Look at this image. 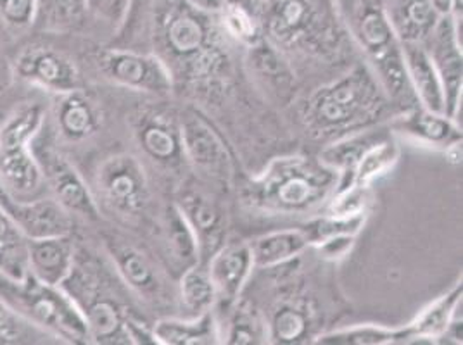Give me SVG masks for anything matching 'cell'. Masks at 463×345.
Instances as JSON below:
<instances>
[{
    "label": "cell",
    "instance_id": "1",
    "mask_svg": "<svg viewBox=\"0 0 463 345\" xmlns=\"http://www.w3.org/2000/svg\"><path fill=\"white\" fill-rule=\"evenodd\" d=\"M339 182L341 172L320 159L280 157L251 180L244 199L251 208L271 214H307L326 204Z\"/></svg>",
    "mask_w": 463,
    "mask_h": 345
},
{
    "label": "cell",
    "instance_id": "2",
    "mask_svg": "<svg viewBox=\"0 0 463 345\" xmlns=\"http://www.w3.org/2000/svg\"><path fill=\"white\" fill-rule=\"evenodd\" d=\"M386 92L367 66L320 89L305 109L309 130L318 136L351 134L375 121L384 111Z\"/></svg>",
    "mask_w": 463,
    "mask_h": 345
},
{
    "label": "cell",
    "instance_id": "3",
    "mask_svg": "<svg viewBox=\"0 0 463 345\" xmlns=\"http://www.w3.org/2000/svg\"><path fill=\"white\" fill-rule=\"evenodd\" d=\"M216 35L212 14L195 11L185 0L172 4L156 24V43L163 52L157 58L194 79L214 77L225 62Z\"/></svg>",
    "mask_w": 463,
    "mask_h": 345
},
{
    "label": "cell",
    "instance_id": "4",
    "mask_svg": "<svg viewBox=\"0 0 463 345\" xmlns=\"http://www.w3.org/2000/svg\"><path fill=\"white\" fill-rule=\"evenodd\" d=\"M0 299L28 323L42 326L59 339L75 344L90 342L80 307L61 287L42 284L30 273L20 282L0 273Z\"/></svg>",
    "mask_w": 463,
    "mask_h": 345
},
{
    "label": "cell",
    "instance_id": "5",
    "mask_svg": "<svg viewBox=\"0 0 463 345\" xmlns=\"http://www.w3.org/2000/svg\"><path fill=\"white\" fill-rule=\"evenodd\" d=\"M43 125L39 104L11 116L0 130V189L16 200L45 197V178L32 151V140Z\"/></svg>",
    "mask_w": 463,
    "mask_h": 345
},
{
    "label": "cell",
    "instance_id": "6",
    "mask_svg": "<svg viewBox=\"0 0 463 345\" xmlns=\"http://www.w3.org/2000/svg\"><path fill=\"white\" fill-rule=\"evenodd\" d=\"M62 290L80 307L97 344H130L128 322L115 295L102 285V276L94 265L78 263L75 257L70 276L62 282Z\"/></svg>",
    "mask_w": 463,
    "mask_h": 345
},
{
    "label": "cell",
    "instance_id": "7",
    "mask_svg": "<svg viewBox=\"0 0 463 345\" xmlns=\"http://www.w3.org/2000/svg\"><path fill=\"white\" fill-rule=\"evenodd\" d=\"M356 37L373 66V75L379 79L386 96L392 98L406 97L411 87L406 77L402 54V42L396 37L386 9L381 4H368L356 21Z\"/></svg>",
    "mask_w": 463,
    "mask_h": 345
},
{
    "label": "cell",
    "instance_id": "8",
    "mask_svg": "<svg viewBox=\"0 0 463 345\" xmlns=\"http://www.w3.org/2000/svg\"><path fill=\"white\" fill-rule=\"evenodd\" d=\"M104 202L121 216H137L149 202V182L144 166L134 155L119 154L108 159L97 172Z\"/></svg>",
    "mask_w": 463,
    "mask_h": 345
},
{
    "label": "cell",
    "instance_id": "9",
    "mask_svg": "<svg viewBox=\"0 0 463 345\" xmlns=\"http://www.w3.org/2000/svg\"><path fill=\"white\" fill-rule=\"evenodd\" d=\"M182 151L187 163L204 178L231 185L233 164L232 155L212 125L197 113L180 117Z\"/></svg>",
    "mask_w": 463,
    "mask_h": 345
},
{
    "label": "cell",
    "instance_id": "10",
    "mask_svg": "<svg viewBox=\"0 0 463 345\" xmlns=\"http://www.w3.org/2000/svg\"><path fill=\"white\" fill-rule=\"evenodd\" d=\"M424 45L443 83L446 116L458 121L462 109V32L449 14H443Z\"/></svg>",
    "mask_w": 463,
    "mask_h": 345
},
{
    "label": "cell",
    "instance_id": "11",
    "mask_svg": "<svg viewBox=\"0 0 463 345\" xmlns=\"http://www.w3.org/2000/svg\"><path fill=\"white\" fill-rule=\"evenodd\" d=\"M32 151L39 161L47 189L54 193L59 204L70 214L75 212L83 218L97 219L99 208L96 199L68 159H64L56 149L42 145L37 136L32 140Z\"/></svg>",
    "mask_w": 463,
    "mask_h": 345
},
{
    "label": "cell",
    "instance_id": "12",
    "mask_svg": "<svg viewBox=\"0 0 463 345\" xmlns=\"http://www.w3.org/2000/svg\"><path fill=\"white\" fill-rule=\"evenodd\" d=\"M99 66L106 77L127 89L156 96H168L174 89V77L157 56L108 51L99 59Z\"/></svg>",
    "mask_w": 463,
    "mask_h": 345
},
{
    "label": "cell",
    "instance_id": "13",
    "mask_svg": "<svg viewBox=\"0 0 463 345\" xmlns=\"http://www.w3.org/2000/svg\"><path fill=\"white\" fill-rule=\"evenodd\" d=\"M0 208L26 237V240L70 235L73 221L56 199L39 197L33 200H16L0 189Z\"/></svg>",
    "mask_w": 463,
    "mask_h": 345
},
{
    "label": "cell",
    "instance_id": "14",
    "mask_svg": "<svg viewBox=\"0 0 463 345\" xmlns=\"http://www.w3.org/2000/svg\"><path fill=\"white\" fill-rule=\"evenodd\" d=\"M16 71L23 79L59 96L80 87L77 66L64 54L45 47L24 51L16 61Z\"/></svg>",
    "mask_w": 463,
    "mask_h": 345
},
{
    "label": "cell",
    "instance_id": "15",
    "mask_svg": "<svg viewBox=\"0 0 463 345\" xmlns=\"http://www.w3.org/2000/svg\"><path fill=\"white\" fill-rule=\"evenodd\" d=\"M252 268L251 247L246 242H231L214 250L208 263V273L216 292V303L223 306L235 304Z\"/></svg>",
    "mask_w": 463,
    "mask_h": 345
},
{
    "label": "cell",
    "instance_id": "16",
    "mask_svg": "<svg viewBox=\"0 0 463 345\" xmlns=\"http://www.w3.org/2000/svg\"><path fill=\"white\" fill-rule=\"evenodd\" d=\"M396 134L405 135L419 145L436 151H451L462 145V126L446 115L413 109L392 123Z\"/></svg>",
    "mask_w": 463,
    "mask_h": 345
},
{
    "label": "cell",
    "instance_id": "17",
    "mask_svg": "<svg viewBox=\"0 0 463 345\" xmlns=\"http://www.w3.org/2000/svg\"><path fill=\"white\" fill-rule=\"evenodd\" d=\"M136 138L140 149L153 161L166 166L178 164L184 157L180 121L161 113H144L137 119Z\"/></svg>",
    "mask_w": 463,
    "mask_h": 345
},
{
    "label": "cell",
    "instance_id": "18",
    "mask_svg": "<svg viewBox=\"0 0 463 345\" xmlns=\"http://www.w3.org/2000/svg\"><path fill=\"white\" fill-rule=\"evenodd\" d=\"M402 54L405 62L406 77L411 92L430 113L446 115L443 83L430 61L424 43L402 42Z\"/></svg>",
    "mask_w": 463,
    "mask_h": 345
},
{
    "label": "cell",
    "instance_id": "19",
    "mask_svg": "<svg viewBox=\"0 0 463 345\" xmlns=\"http://www.w3.org/2000/svg\"><path fill=\"white\" fill-rule=\"evenodd\" d=\"M75 263L70 235L28 240V269L42 284L61 287Z\"/></svg>",
    "mask_w": 463,
    "mask_h": 345
},
{
    "label": "cell",
    "instance_id": "20",
    "mask_svg": "<svg viewBox=\"0 0 463 345\" xmlns=\"http://www.w3.org/2000/svg\"><path fill=\"white\" fill-rule=\"evenodd\" d=\"M458 316H462V282L405 326L406 344H443L449 326Z\"/></svg>",
    "mask_w": 463,
    "mask_h": 345
},
{
    "label": "cell",
    "instance_id": "21",
    "mask_svg": "<svg viewBox=\"0 0 463 345\" xmlns=\"http://www.w3.org/2000/svg\"><path fill=\"white\" fill-rule=\"evenodd\" d=\"M176 208L184 214L195 233L201 256L213 254L222 246V238L225 233L223 211L206 193L187 191L180 195Z\"/></svg>",
    "mask_w": 463,
    "mask_h": 345
},
{
    "label": "cell",
    "instance_id": "22",
    "mask_svg": "<svg viewBox=\"0 0 463 345\" xmlns=\"http://www.w3.org/2000/svg\"><path fill=\"white\" fill-rule=\"evenodd\" d=\"M386 14L398 40L413 43H424L443 16L430 0H391Z\"/></svg>",
    "mask_w": 463,
    "mask_h": 345
},
{
    "label": "cell",
    "instance_id": "23",
    "mask_svg": "<svg viewBox=\"0 0 463 345\" xmlns=\"http://www.w3.org/2000/svg\"><path fill=\"white\" fill-rule=\"evenodd\" d=\"M320 7L317 0H275L270 14V32L284 45L307 39L318 23Z\"/></svg>",
    "mask_w": 463,
    "mask_h": 345
},
{
    "label": "cell",
    "instance_id": "24",
    "mask_svg": "<svg viewBox=\"0 0 463 345\" xmlns=\"http://www.w3.org/2000/svg\"><path fill=\"white\" fill-rule=\"evenodd\" d=\"M156 344L216 345L223 344L222 330L213 311L187 320L165 318L153 328Z\"/></svg>",
    "mask_w": 463,
    "mask_h": 345
},
{
    "label": "cell",
    "instance_id": "25",
    "mask_svg": "<svg viewBox=\"0 0 463 345\" xmlns=\"http://www.w3.org/2000/svg\"><path fill=\"white\" fill-rule=\"evenodd\" d=\"M59 134L70 142H80L96 134L100 113L96 104L80 90L61 94L56 109Z\"/></svg>",
    "mask_w": 463,
    "mask_h": 345
},
{
    "label": "cell",
    "instance_id": "26",
    "mask_svg": "<svg viewBox=\"0 0 463 345\" xmlns=\"http://www.w3.org/2000/svg\"><path fill=\"white\" fill-rule=\"evenodd\" d=\"M252 263L256 268H275L298 257L308 249V237L303 228L271 231L254 238L251 244Z\"/></svg>",
    "mask_w": 463,
    "mask_h": 345
},
{
    "label": "cell",
    "instance_id": "27",
    "mask_svg": "<svg viewBox=\"0 0 463 345\" xmlns=\"http://www.w3.org/2000/svg\"><path fill=\"white\" fill-rule=\"evenodd\" d=\"M387 135H391V132H386L383 128L351 132L327 145L320 154V161L328 168L341 172V176H345L347 172H351V170L356 166V163L360 161V157L367 153L373 144H377Z\"/></svg>",
    "mask_w": 463,
    "mask_h": 345
},
{
    "label": "cell",
    "instance_id": "28",
    "mask_svg": "<svg viewBox=\"0 0 463 345\" xmlns=\"http://www.w3.org/2000/svg\"><path fill=\"white\" fill-rule=\"evenodd\" d=\"M400 159V145L396 144L392 134L387 135L377 144H373L367 153L360 157L356 166L351 170V178L346 182L341 180L339 187L353 185V187H365L368 189L379 176L386 174ZM337 187V189H339Z\"/></svg>",
    "mask_w": 463,
    "mask_h": 345
},
{
    "label": "cell",
    "instance_id": "29",
    "mask_svg": "<svg viewBox=\"0 0 463 345\" xmlns=\"http://www.w3.org/2000/svg\"><path fill=\"white\" fill-rule=\"evenodd\" d=\"M109 250L118 273L128 287L134 288L140 295H151L157 292V271L140 250L127 244H111Z\"/></svg>",
    "mask_w": 463,
    "mask_h": 345
},
{
    "label": "cell",
    "instance_id": "30",
    "mask_svg": "<svg viewBox=\"0 0 463 345\" xmlns=\"http://www.w3.org/2000/svg\"><path fill=\"white\" fill-rule=\"evenodd\" d=\"M165 242L170 256L175 263L180 266L182 273L199 263L201 250L199 242L191 225L184 218V214L176 208V204L170 206L165 214Z\"/></svg>",
    "mask_w": 463,
    "mask_h": 345
},
{
    "label": "cell",
    "instance_id": "31",
    "mask_svg": "<svg viewBox=\"0 0 463 345\" xmlns=\"http://www.w3.org/2000/svg\"><path fill=\"white\" fill-rule=\"evenodd\" d=\"M0 273L13 280H24L28 269V240L0 208Z\"/></svg>",
    "mask_w": 463,
    "mask_h": 345
},
{
    "label": "cell",
    "instance_id": "32",
    "mask_svg": "<svg viewBox=\"0 0 463 345\" xmlns=\"http://www.w3.org/2000/svg\"><path fill=\"white\" fill-rule=\"evenodd\" d=\"M405 326L387 328L381 325H356L332 330L315 339V344L394 345L406 344Z\"/></svg>",
    "mask_w": 463,
    "mask_h": 345
},
{
    "label": "cell",
    "instance_id": "33",
    "mask_svg": "<svg viewBox=\"0 0 463 345\" xmlns=\"http://www.w3.org/2000/svg\"><path fill=\"white\" fill-rule=\"evenodd\" d=\"M222 337H223V342L227 344H269L270 342L269 322L254 307L241 304L233 311L227 333H223Z\"/></svg>",
    "mask_w": 463,
    "mask_h": 345
},
{
    "label": "cell",
    "instance_id": "34",
    "mask_svg": "<svg viewBox=\"0 0 463 345\" xmlns=\"http://www.w3.org/2000/svg\"><path fill=\"white\" fill-rule=\"evenodd\" d=\"M180 299L184 307L199 316L203 312L212 311L216 304V292L213 287L208 268H203L199 263L182 273L180 278Z\"/></svg>",
    "mask_w": 463,
    "mask_h": 345
},
{
    "label": "cell",
    "instance_id": "35",
    "mask_svg": "<svg viewBox=\"0 0 463 345\" xmlns=\"http://www.w3.org/2000/svg\"><path fill=\"white\" fill-rule=\"evenodd\" d=\"M365 221H367V212L349 214V216H339V214H328L327 212V214L309 221L303 230L308 237L309 246L317 247L334 237H341V235L358 237V233L365 227Z\"/></svg>",
    "mask_w": 463,
    "mask_h": 345
},
{
    "label": "cell",
    "instance_id": "36",
    "mask_svg": "<svg viewBox=\"0 0 463 345\" xmlns=\"http://www.w3.org/2000/svg\"><path fill=\"white\" fill-rule=\"evenodd\" d=\"M269 330H270V342L299 344L308 335V311L292 304L279 307L269 323Z\"/></svg>",
    "mask_w": 463,
    "mask_h": 345
},
{
    "label": "cell",
    "instance_id": "37",
    "mask_svg": "<svg viewBox=\"0 0 463 345\" xmlns=\"http://www.w3.org/2000/svg\"><path fill=\"white\" fill-rule=\"evenodd\" d=\"M85 0H37V13L49 28L71 26L80 20Z\"/></svg>",
    "mask_w": 463,
    "mask_h": 345
},
{
    "label": "cell",
    "instance_id": "38",
    "mask_svg": "<svg viewBox=\"0 0 463 345\" xmlns=\"http://www.w3.org/2000/svg\"><path fill=\"white\" fill-rule=\"evenodd\" d=\"M222 14H223V24H225V30L229 35L244 42V43L256 42L258 32L246 11H242L237 5H227Z\"/></svg>",
    "mask_w": 463,
    "mask_h": 345
},
{
    "label": "cell",
    "instance_id": "39",
    "mask_svg": "<svg viewBox=\"0 0 463 345\" xmlns=\"http://www.w3.org/2000/svg\"><path fill=\"white\" fill-rule=\"evenodd\" d=\"M37 14V0H0V18L14 28L28 26Z\"/></svg>",
    "mask_w": 463,
    "mask_h": 345
},
{
    "label": "cell",
    "instance_id": "40",
    "mask_svg": "<svg viewBox=\"0 0 463 345\" xmlns=\"http://www.w3.org/2000/svg\"><path fill=\"white\" fill-rule=\"evenodd\" d=\"M26 325L24 318L14 312L0 299V344H18L26 339Z\"/></svg>",
    "mask_w": 463,
    "mask_h": 345
},
{
    "label": "cell",
    "instance_id": "41",
    "mask_svg": "<svg viewBox=\"0 0 463 345\" xmlns=\"http://www.w3.org/2000/svg\"><path fill=\"white\" fill-rule=\"evenodd\" d=\"M130 0H85V9H89L97 20L104 21L109 26L123 23Z\"/></svg>",
    "mask_w": 463,
    "mask_h": 345
},
{
    "label": "cell",
    "instance_id": "42",
    "mask_svg": "<svg viewBox=\"0 0 463 345\" xmlns=\"http://www.w3.org/2000/svg\"><path fill=\"white\" fill-rule=\"evenodd\" d=\"M354 240H356V237H353V235H341V237L328 238L324 244L317 246V249L320 250L324 259L339 261V259L346 257L349 250L353 249Z\"/></svg>",
    "mask_w": 463,
    "mask_h": 345
},
{
    "label": "cell",
    "instance_id": "43",
    "mask_svg": "<svg viewBox=\"0 0 463 345\" xmlns=\"http://www.w3.org/2000/svg\"><path fill=\"white\" fill-rule=\"evenodd\" d=\"M193 9L204 14H222L227 7V0H185Z\"/></svg>",
    "mask_w": 463,
    "mask_h": 345
},
{
    "label": "cell",
    "instance_id": "44",
    "mask_svg": "<svg viewBox=\"0 0 463 345\" xmlns=\"http://www.w3.org/2000/svg\"><path fill=\"white\" fill-rule=\"evenodd\" d=\"M434 5H436V9L441 13V14H449V11H451V2L453 0H430Z\"/></svg>",
    "mask_w": 463,
    "mask_h": 345
}]
</instances>
